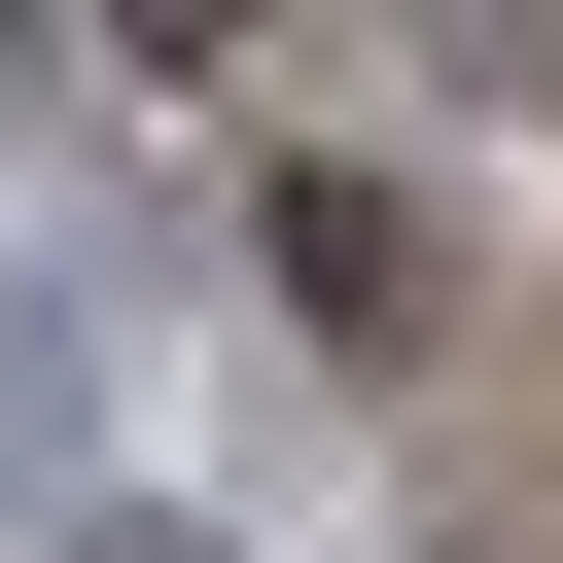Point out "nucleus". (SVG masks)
Returning <instances> with one entry per match:
<instances>
[{
	"instance_id": "4",
	"label": "nucleus",
	"mask_w": 563,
	"mask_h": 563,
	"mask_svg": "<svg viewBox=\"0 0 563 563\" xmlns=\"http://www.w3.org/2000/svg\"><path fill=\"white\" fill-rule=\"evenodd\" d=\"M246 35H282V0H106V70H141V106H246Z\"/></svg>"
},
{
	"instance_id": "3",
	"label": "nucleus",
	"mask_w": 563,
	"mask_h": 563,
	"mask_svg": "<svg viewBox=\"0 0 563 563\" xmlns=\"http://www.w3.org/2000/svg\"><path fill=\"white\" fill-rule=\"evenodd\" d=\"M387 106H457V141H528V0H387Z\"/></svg>"
},
{
	"instance_id": "1",
	"label": "nucleus",
	"mask_w": 563,
	"mask_h": 563,
	"mask_svg": "<svg viewBox=\"0 0 563 563\" xmlns=\"http://www.w3.org/2000/svg\"><path fill=\"white\" fill-rule=\"evenodd\" d=\"M106 422H141V282L106 246H0V563L106 493Z\"/></svg>"
},
{
	"instance_id": "2",
	"label": "nucleus",
	"mask_w": 563,
	"mask_h": 563,
	"mask_svg": "<svg viewBox=\"0 0 563 563\" xmlns=\"http://www.w3.org/2000/svg\"><path fill=\"white\" fill-rule=\"evenodd\" d=\"M246 246H282V282L352 317V352H422V317H457V246H422V211L352 176V141H246Z\"/></svg>"
}]
</instances>
